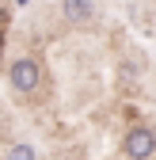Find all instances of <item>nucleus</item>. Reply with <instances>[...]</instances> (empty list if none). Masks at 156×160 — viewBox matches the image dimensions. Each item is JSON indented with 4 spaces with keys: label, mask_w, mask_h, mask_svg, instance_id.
Returning <instances> with one entry per match:
<instances>
[{
    "label": "nucleus",
    "mask_w": 156,
    "mask_h": 160,
    "mask_svg": "<svg viewBox=\"0 0 156 160\" xmlns=\"http://www.w3.org/2000/svg\"><path fill=\"white\" fill-rule=\"evenodd\" d=\"M8 80H12V88L19 95H31L38 84H42V69H38L34 57H19V61H12V69H8Z\"/></svg>",
    "instance_id": "obj_1"
},
{
    "label": "nucleus",
    "mask_w": 156,
    "mask_h": 160,
    "mask_svg": "<svg viewBox=\"0 0 156 160\" xmlns=\"http://www.w3.org/2000/svg\"><path fill=\"white\" fill-rule=\"evenodd\" d=\"M122 152L129 160H152L156 156V133L149 126H133L126 133V141H122Z\"/></svg>",
    "instance_id": "obj_2"
},
{
    "label": "nucleus",
    "mask_w": 156,
    "mask_h": 160,
    "mask_svg": "<svg viewBox=\"0 0 156 160\" xmlns=\"http://www.w3.org/2000/svg\"><path fill=\"white\" fill-rule=\"evenodd\" d=\"M65 19H72V23L91 19V0H65Z\"/></svg>",
    "instance_id": "obj_3"
},
{
    "label": "nucleus",
    "mask_w": 156,
    "mask_h": 160,
    "mask_svg": "<svg viewBox=\"0 0 156 160\" xmlns=\"http://www.w3.org/2000/svg\"><path fill=\"white\" fill-rule=\"evenodd\" d=\"M4 160H34V145H15Z\"/></svg>",
    "instance_id": "obj_4"
}]
</instances>
